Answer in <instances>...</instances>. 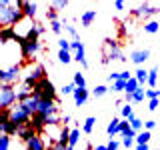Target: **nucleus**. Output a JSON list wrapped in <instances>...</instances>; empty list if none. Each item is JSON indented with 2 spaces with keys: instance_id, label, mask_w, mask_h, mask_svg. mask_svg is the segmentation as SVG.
<instances>
[{
  "instance_id": "39448f33",
  "label": "nucleus",
  "mask_w": 160,
  "mask_h": 150,
  "mask_svg": "<svg viewBox=\"0 0 160 150\" xmlns=\"http://www.w3.org/2000/svg\"><path fill=\"white\" fill-rule=\"evenodd\" d=\"M16 102H18V98H16V84L0 82V110L14 106Z\"/></svg>"
},
{
  "instance_id": "8fccbe9b",
  "label": "nucleus",
  "mask_w": 160,
  "mask_h": 150,
  "mask_svg": "<svg viewBox=\"0 0 160 150\" xmlns=\"http://www.w3.org/2000/svg\"><path fill=\"white\" fill-rule=\"evenodd\" d=\"M120 78V72H110L108 74V80H110V82H114V80H118Z\"/></svg>"
},
{
  "instance_id": "a878e982",
  "label": "nucleus",
  "mask_w": 160,
  "mask_h": 150,
  "mask_svg": "<svg viewBox=\"0 0 160 150\" xmlns=\"http://www.w3.org/2000/svg\"><path fill=\"white\" fill-rule=\"evenodd\" d=\"M158 30H160V22H158V20H146V22H144V32L156 34Z\"/></svg>"
},
{
  "instance_id": "ddd939ff",
  "label": "nucleus",
  "mask_w": 160,
  "mask_h": 150,
  "mask_svg": "<svg viewBox=\"0 0 160 150\" xmlns=\"http://www.w3.org/2000/svg\"><path fill=\"white\" fill-rule=\"evenodd\" d=\"M34 134H38L36 130H34V126L32 124H22V126H18V130H16V138L18 140H22V142H26V140H30L34 136Z\"/></svg>"
},
{
  "instance_id": "c03bdc74",
  "label": "nucleus",
  "mask_w": 160,
  "mask_h": 150,
  "mask_svg": "<svg viewBox=\"0 0 160 150\" xmlns=\"http://www.w3.org/2000/svg\"><path fill=\"white\" fill-rule=\"evenodd\" d=\"M70 44H72V40H66V38H60V40H58V48L70 50Z\"/></svg>"
},
{
  "instance_id": "864d4df0",
  "label": "nucleus",
  "mask_w": 160,
  "mask_h": 150,
  "mask_svg": "<svg viewBox=\"0 0 160 150\" xmlns=\"http://www.w3.org/2000/svg\"><path fill=\"white\" fill-rule=\"evenodd\" d=\"M124 102H126V100H124V98H118L116 102H114V106H116V108H122V104H124Z\"/></svg>"
},
{
  "instance_id": "c9c22d12",
  "label": "nucleus",
  "mask_w": 160,
  "mask_h": 150,
  "mask_svg": "<svg viewBox=\"0 0 160 150\" xmlns=\"http://www.w3.org/2000/svg\"><path fill=\"white\" fill-rule=\"evenodd\" d=\"M74 90H76V82H74V80H72V82L64 84V86L60 88V92H62L64 96H72V94H74Z\"/></svg>"
},
{
  "instance_id": "72a5a7b5",
  "label": "nucleus",
  "mask_w": 160,
  "mask_h": 150,
  "mask_svg": "<svg viewBox=\"0 0 160 150\" xmlns=\"http://www.w3.org/2000/svg\"><path fill=\"white\" fill-rule=\"evenodd\" d=\"M158 72H160V68L148 70V86H156L158 84Z\"/></svg>"
},
{
  "instance_id": "4c0bfd02",
  "label": "nucleus",
  "mask_w": 160,
  "mask_h": 150,
  "mask_svg": "<svg viewBox=\"0 0 160 150\" xmlns=\"http://www.w3.org/2000/svg\"><path fill=\"white\" fill-rule=\"evenodd\" d=\"M128 120H130V126H132L134 130H136V132H140V130L144 128V122H142V120H140V118L136 116V114H134L132 118H128Z\"/></svg>"
},
{
  "instance_id": "13d9d810",
  "label": "nucleus",
  "mask_w": 160,
  "mask_h": 150,
  "mask_svg": "<svg viewBox=\"0 0 160 150\" xmlns=\"http://www.w3.org/2000/svg\"><path fill=\"white\" fill-rule=\"evenodd\" d=\"M158 68H160V66H158Z\"/></svg>"
},
{
  "instance_id": "aec40b11",
  "label": "nucleus",
  "mask_w": 160,
  "mask_h": 150,
  "mask_svg": "<svg viewBox=\"0 0 160 150\" xmlns=\"http://www.w3.org/2000/svg\"><path fill=\"white\" fill-rule=\"evenodd\" d=\"M96 20V10H86V12H82L80 14V24L82 26H92V22Z\"/></svg>"
},
{
  "instance_id": "dca6fc26",
  "label": "nucleus",
  "mask_w": 160,
  "mask_h": 150,
  "mask_svg": "<svg viewBox=\"0 0 160 150\" xmlns=\"http://www.w3.org/2000/svg\"><path fill=\"white\" fill-rule=\"evenodd\" d=\"M120 122H122V116H114L112 120L108 122V126H106V134H108V138H114V136H120Z\"/></svg>"
},
{
  "instance_id": "58836bf2",
  "label": "nucleus",
  "mask_w": 160,
  "mask_h": 150,
  "mask_svg": "<svg viewBox=\"0 0 160 150\" xmlns=\"http://www.w3.org/2000/svg\"><path fill=\"white\" fill-rule=\"evenodd\" d=\"M58 18H60V12H58L56 8L50 6V8L46 10V20H48V22H52V20H58Z\"/></svg>"
},
{
  "instance_id": "a211bd4d",
  "label": "nucleus",
  "mask_w": 160,
  "mask_h": 150,
  "mask_svg": "<svg viewBox=\"0 0 160 150\" xmlns=\"http://www.w3.org/2000/svg\"><path fill=\"white\" fill-rule=\"evenodd\" d=\"M32 84H28V82H20V84H16V98H18V102L20 100H24L26 96H30V94H32Z\"/></svg>"
},
{
  "instance_id": "0eeeda50",
  "label": "nucleus",
  "mask_w": 160,
  "mask_h": 150,
  "mask_svg": "<svg viewBox=\"0 0 160 150\" xmlns=\"http://www.w3.org/2000/svg\"><path fill=\"white\" fill-rule=\"evenodd\" d=\"M158 12H160L158 6H150L146 0H144L140 6H136V8L130 10V16H132V18H138V20H150L152 16H156Z\"/></svg>"
},
{
  "instance_id": "3c124183",
  "label": "nucleus",
  "mask_w": 160,
  "mask_h": 150,
  "mask_svg": "<svg viewBox=\"0 0 160 150\" xmlns=\"http://www.w3.org/2000/svg\"><path fill=\"white\" fill-rule=\"evenodd\" d=\"M120 78H124V80H130V78H132V74H130L128 70H122V72H120Z\"/></svg>"
},
{
  "instance_id": "49530a36",
  "label": "nucleus",
  "mask_w": 160,
  "mask_h": 150,
  "mask_svg": "<svg viewBox=\"0 0 160 150\" xmlns=\"http://www.w3.org/2000/svg\"><path fill=\"white\" fill-rule=\"evenodd\" d=\"M156 120H146V122H144V128H146V130H154V128H156Z\"/></svg>"
},
{
  "instance_id": "7c9ffc66",
  "label": "nucleus",
  "mask_w": 160,
  "mask_h": 150,
  "mask_svg": "<svg viewBox=\"0 0 160 150\" xmlns=\"http://www.w3.org/2000/svg\"><path fill=\"white\" fill-rule=\"evenodd\" d=\"M108 92H110V88L106 86V84H98V86H94V90H92L94 98H102V96H106Z\"/></svg>"
},
{
  "instance_id": "f3484780",
  "label": "nucleus",
  "mask_w": 160,
  "mask_h": 150,
  "mask_svg": "<svg viewBox=\"0 0 160 150\" xmlns=\"http://www.w3.org/2000/svg\"><path fill=\"white\" fill-rule=\"evenodd\" d=\"M30 124L34 126V130H36V132H44V128H46V116H44L42 112L32 114V118H30Z\"/></svg>"
},
{
  "instance_id": "f257e3e1",
  "label": "nucleus",
  "mask_w": 160,
  "mask_h": 150,
  "mask_svg": "<svg viewBox=\"0 0 160 150\" xmlns=\"http://www.w3.org/2000/svg\"><path fill=\"white\" fill-rule=\"evenodd\" d=\"M24 16V10L14 6V4H0V24L2 26H16V24L20 22Z\"/></svg>"
},
{
  "instance_id": "c85d7f7f",
  "label": "nucleus",
  "mask_w": 160,
  "mask_h": 150,
  "mask_svg": "<svg viewBox=\"0 0 160 150\" xmlns=\"http://www.w3.org/2000/svg\"><path fill=\"white\" fill-rule=\"evenodd\" d=\"M58 60H60L62 64H70V62L74 60V56L70 54V50H64V48H60V50H58Z\"/></svg>"
},
{
  "instance_id": "e433bc0d",
  "label": "nucleus",
  "mask_w": 160,
  "mask_h": 150,
  "mask_svg": "<svg viewBox=\"0 0 160 150\" xmlns=\"http://www.w3.org/2000/svg\"><path fill=\"white\" fill-rule=\"evenodd\" d=\"M50 30H52L54 34H62L64 32V24H62V20H52V22H50Z\"/></svg>"
},
{
  "instance_id": "4be33fe9",
  "label": "nucleus",
  "mask_w": 160,
  "mask_h": 150,
  "mask_svg": "<svg viewBox=\"0 0 160 150\" xmlns=\"http://www.w3.org/2000/svg\"><path fill=\"white\" fill-rule=\"evenodd\" d=\"M74 60L80 64L82 68H88V60H86V48H84V44L80 46L76 52H74Z\"/></svg>"
},
{
  "instance_id": "5fc2aeb1",
  "label": "nucleus",
  "mask_w": 160,
  "mask_h": 150,
  "mask_svg": "<svg viewBox=\"0 0 160 150\" xmlns=\"http://www.w3.org/2000/svg\"><path fill=\"white\" fill-rule=\"evenodd\" d=\"M96 150H108V144H96Z\"/></svg>"
},
{
  "instance_id": "423d86ee",
  "label": "nucleus",
  "mask_w": 160,
  "mask_h": 150,
  "mask_svg": "<svg viewBox=\"0 0 160 150\" xmlns=\"http://www.w3.org/2000/svg\"><path fill=\"white\" fill-rule=\"evenodd\" d=\"M104 56H108L110 60H118V62H126V54H124L122 46L118 44V40L106 38L104 40Z\"/></svg>"
},
{
  "instance_id": "473e14b6",
  "label": "nucleus",
  "mask_w": 160,
  "mask_h": 150,
  "mask_svg": "<svg viewBox=\"0 0 160 150\" xmlns=\"http://www.w3.org/2000/svg\"><path fill=\"white\" fill-rule=\"evenodd\" d=\"M144 98H146V90H144V86H140L136 92L132 94V104H140V102H144Z\"/></svg>"
},
{
  "instance_id": "a19ab883",
  "label": "nucleus",
  "mask_w": 160,
  "mask_h": 150,
  "mask_svg": "<svg viewBox=\"0 0 160 150\" xmlns=\"http://www.w3.org/2000/svg\"><path fill=\"white\" fill-rule=\"evenodd\" d=\"M158 104H160V96L158 98H148V110H150V112L158 110Z\"/></svg>"
},
{
  "instance_id": "a18cd8bd",
  "label": "nucleus",
  "mask_w": 160,
  "mask_h": 150,
  "mask_svg": "<svg viewBox=\"0 0 160 150\" xmlns=\"http://www.w3.org/2000/svg\"><path fill=\"white\" fill-rule=\"evenodd\" d=\"M122 146V142H118V140H114V138H110V142H108V150H116Z\"/></svg>"
},
{
  "instance_id": "20e7f679",
  "label": "nucleus",
  "mask_w": 160,
  "mask_h": 150,
  "mask_svg": "<svg viewBox=\"0 0 160 150\" xmlns=\"http://www.w3.org/2000/svg\"><path fill=\"white\" fill-rule=\"evenodd\" d=\"M42 50V42L40 38H22L20 40V52H22L24 60H34Z\"/></svg>"
},
{
  "instance_id": "2f4dec72",
  "label": "nucleus",
  "mask_w": 160,
  "mask_h": 150,
  "mask_svg": "<svg viewBox=\"0 0 160 150\" xmlns=\"http://www.w3.org/2000/svg\"><path fill=\"white\" fill-rule=\"evenodd\" d=\"M134 76L138 78V82L142 84V86H144V84H148V70H146V68H142V66H140V68L136 70V72H134Z\"/></svg>"
},
{
  "instance_id": "2eb2a0df",
  "label": "nucleus",
  "mask_w": 160,
  "mask_h": 150,
  "mask_svg": "<svg viewBox=\"0 0 160 150\" xmlns=\"http://www.w3.org/2000/svg\"><path fill=\"white\" fill-rule=\"evenodd\" d=\"M72 98H74V106H78V108L84 106V104L88 102V88L86 86H76Z\"/></svg>"
},
{
  "instance_id": "9b49d317",
  "label": "nucleus",
  "mask_w": 160,
  "mask_h": 150,
  "mask_svg": "<svg viewBox=\"0 0 160 150\" xmlns=\"http://www.w3.org/2000/svg\"><path fill=\"white\" fill-rule=\"evenodd\" d=\"M58 104L56 100H46V98H40L38 102V112H42L44 116H50V114H56L58 112Z\"/></svg>"
},
{
  "instance_id": "b1692460",
  "label": "nucleus",
  "mask_w": 160,
  "mask_h": 150,
  "mask_svg": "<svg viewBox=\"0 0 160 150\" xmlns=\"http://www.w3.org/2000/svg\"><path fill=\"white\" fill-rule=\"evenodd\" d=\"M94 126H96V118H94V116H88L86 120H84V124H82V132L90 136V134L94 132Z\"/></svg>"
},
{
  "instance_id": "4d7b16f0",
  "label": "nucleus",
  "mask_w": 160,
  "mask_h": 150,
  "mask_svg": "<svg viewBox=\"0 0 160 150\" xmlns=\"http://www.w3.org/2000/svg\"><path fill=\"white\" fill-rule=\"evenodd\" d=\"M0 4H4V6H6V4H12V0H0Z\"/></svg>"
},
{
  "instance_id": "6e6d98bb",
  "label": "nucleus",
  "mask_w": 160,
  "mask_h": 150,
  "mask_svg": "<svg viewBox=\"0 0 160 150\" xmlns=\"http://www.w3.org/2000/svg\"><path fill=\"white\" fill-rule=\"evenodd\" d=\"M136 148L138 150H148V142L146 144H136Z\"/></svg>"
},
{
  "instance_id": "cd10ccee",
  "label": "nucleus",
  "mask_w": 160,
  "mask_h": 150,
  "mask_svg": "<svg viewBox=\"0 0 160 150\" xmlns=\"http://www.w3.org/2000/svg\"><path fill=\"white\" fill-rule=\"evenodd\" d=\"M120 116H122V118H132V116H134L132 102H124V104H122V108H120Z\"/></svg>"
},
{
  "instance_id": "f8f14e48",
  "label": "nucleus",
  "mask_w": 160,
  "mask_h": 150,
  "mask_svg": "<svg viewBox=\"0 0 160 150\" xmlns=\"http://www.w3.org/2000/svg\"><path fill=\"white\" fill-rule=\"evenodd\" d=\"M150 54L152 52H150L148 48H138V50H132V52H130V60H132L134 64H138V66H142V64L150 58Z\"/></svg>"
},
{
  "instance_id": "4468645a",
  "label": "nucleus",
  "mask_w": 160,
  "mask_h": 150,
  "mask_svg": "<svg viewBox=\"0 0 160 150\" xmlns=\"http://www.w3.org/2000/svg\"><path fill=\"white\" fill-rule=\"evenodd\" d=\"M38 102H40V98L36 96V94H30V96H26L24 100H20V104L24 106V110L30 114H36L38 112Z\"/></svg>"
},
{
  "instance_id": "c756f323",
  "label": "nucleus",
  "mask_w": 160,
  "mask_h": 150,
  "mask_svg": "<svg viewBox=\"0 0 160 150\" xmlns=\"http://www.w3.org/2000/svg\"><path fill=\"white\" fill-rule=\"evenodd\" d=\"M150 138H152V134H150V130L142 128V130H140V132L136 134V144H146Z\"/></svg>"
},
{
  "instance_id": "1a4fd4ad",
  "label": "nucleus",
  "mask_w": 160,
  "mask_h": 150,
  "mask_svg": "<svg viewBox=\"0 0 160 150\" xmlns=\"http://www.w3.org/2000/svg\"><path fill=\"white\" fill-rule=\"evenodd\" d=\"M44 76H46V68H44L42 64H32V66L22 74V80L34 86V84H36L40 78H44Z\"/></svg>"
},
{
  "instance_id": "de8ad7c7",
  "label": "nucleus",
  "mask_w": 160,
  "mask_h": 150,
  "mask_svg": "<svg viewBox=\"0 0 160 150\" xmlns=\"http://www.w3.org/2000/svg\"><path fill=\"white\" fill-rule=\"evenodd\" d=\"M122 146L124 148H132L134 146V138H122Z\"/></svg>"
},
{
  "instance_id": "5701e85b",
  "label": "nucleus",
  "mask_w": 160,
  "mask_h": 150,
  "mask_svg": "<svg viewBox=\"0 0 160 150\" xmlns=\"http://www.w3.org/2000/svg\"><path fill=\"white\" fill-rule=\"evenodd\" d=\"M78 142H80V128H72L70 130V138H68V148L74 150L78 146Z\"/></svg>"
},
{
  "instance_id": "6ab92c4d",
  "label": "nucleus",
  "mask_w": 160,
  "mask_h": 150,
  "mask_svg": "<svg viewBox=\"0 0 160 150\" xmlns=\"http://www.w3.org/2000/svg\"><path fill=\"white\" fill-rule=\"evenodd\" d=\"M22 10H24V16L26 18H36V14H38V4H36V0H24V6H22Z\"/></svg>"
},
{
  "instance_id": "37998d69",
  "label": "nucleus",
  "mask_w": 160,
  "mask_h": 150,
  "mask_svg": "<svg viewBox=\"0 0 160 150\" xmlns=\"http://www.w3.org/2000/svg\"><path fill=\"white\" fill-rule=\"evenodd\" d=\"M160 96V90H156V86H150L146 90V98H158Z\"/></svg>"
},
{
  "instance_id": "7ed1b4c3",
  "label": "nucleus",
  "mask_w": 160,
  "mask_h": 150,
  "mask_svg": "<svg viewBox=\"0 0 160 150\" xmlns=\"http://www.w3.org/2000/svg\"><path fill=\"white\" fill-rule=\"evenodd\" d=\"M22 62L10 64V66H2L0 70V82L4 84H18L20 78H22Z\"/></svg>"
},
{
  "instance_id": "09e8293b",
  "label": "nucleus",
  "mask_w": 160,
  "mask_h": 150,
  "mask_svg": "<svg viewBox=\"0 0 160 150\" xmlns=\"http://www.w3.org/2000/svg\"><path fill=\"white\" fill-rule=\"evenodd\" d=\"M124 6H126V0H114V8L116 10H124Z\"/></svg>"
},
{
  "instance_id": "bb28decb",
  "label": "nucleus",
  "mask_w": 160,
  "mask_h": 150,
  "mask_svg": "<svg viewBox=\"0 0 160 150\" xmlns=\"http://www.w3.org/2000/svg\"><path fill=\"white\" fill-rule=\"evenodd\" d=\"M126 82L128 80H124V78H118V80H114L112 82V92H116V94H120V92H124V90H126Z\"/></svg>"
},
{
  "instance_id": "9d476101",
  "label": "nucleus",
  "mask_w": 160,
  "mask_h": 150,
  "mask_svg": "<svg viewBox=\"0 0 160 150\" xmlns=\"http://www.w3.org/2000/svg\"><path fill=\"white\" fill-rule=\"evenodd\" d=\"M48 146H50V144H48V140L44 138L42 132L34 134L30 140H26V142H24V148H28V150H46Z\"/></svg>"
},
{
  "instance_id": "f03ea898",
  "label": "nucleus",
  "mask_w": 160,
  "mask_h": 150,
  "mask_svg": "<svg viewBox=\"0 0 160 150\" xmlns=\"http://www.w3.org/2000/svg\"><path fill=\"white\" fill-rule=\"evenodd\" d=\"M32 94H36L38 98H46V100H56V102H60L58 96H56V88H54V84L50 82V80L44 76L40 78L36 84H34L32 88Z\"/></svg>"
},
{
  "instance_id": "79ce46f5",
  "label": "nucleus",
  "mask_w": 160,
  "mask_h": 150,
  "mask_svg": "<svg viewBox=\"0 0 160 150\" xmlns=\"http://www.w3.org/2000/svg\"><path fill=\"white\" fill-rule=\"evenodd\" d=\"M128 26H130V24H128V20L120 22V28H118V30H120V36H122V38H126V36H128V30H130Z\"/></svg>"
},
{
  "instance_id": "412c9836",
  "label": "nucleus",
  "mask_w": 160,
  "mask_h": 150,
  "mask_svg": "<svg viewBox=\"0 0 160 150\" xmlns=\"http://www.w3.org/2000/svg\"><path fill=\"white\" fill-rule=\"evenodd\" d=\"M44 24H40V22H32V26H30L28 30V34H26V38H40L44 34Z\"/></svg>"
},
{
  "instance_id": "f704fd0d",
  "label": "nucleus",
  "mask_w": 160,
  "mask_h": 150,
  "mask_svg": "<svg viewBox=\"0 0 160 150\" xmlns=\"http://www.w3.org/2000/svg\"><path fill=\"white\" fill-rule=\"evenodd\" d=\"M48 2H50V6H52V8H56L58 12H64V8L68 6V2H70V0H48Z\"/></svg>"
},
{
  "instance_id": "6e6552de",
  "label": "nucleus",
  "mask_w": 160,
  "mask_h": 150,
  "mask_svg": "<svg viewBox=\"0 0 160 150\" xmlns=\"http://www.w3.org/2000/svg\"><path fill=\"white\" fill-rule=\"evenodd\" d=\"M8 112H10V120H12L14 124H18V126H22V124H28L30 118H32V114L26 112V110H24V106H22L20 102H16L14 106H10Z\"/></svg>"
},
{
  "instance_id": "603ef678",
  "label": "nucleus",
  "mask_w": 160,
  "mask_h": 150,
  "mask_svg": "<svg viewBox=\"0 0 160 150\" xmlns=\"http://www.w3.org/2000/svg\"><path fill=\"white\" fill-rule=\"evenodd\" d=\"M70 122H72V116H70V114H64V116H62V124H66V126H68Z\"/></svg>"
},
{
  "instance_id": "ea45409f",
  "label": "nucleus",
  "mask_w": 160,
  "mask_h": 150,
  "mask_svg": "<svg viewBox=\"0 0 160 150\" xmlns=\"http://www.w3.org/2000/svg\"><path fill=\"white\" fill-rule=\"evenodd\" d=\"M72 80L76 82V86H86V78H84V74H80V72H74Z\"/></svg>"
},
{
  "instance_id": "393cba45",
  "label": "nucleus",
  "mask_w": 160,
  "mask_h": 150,
  "mask_svg": "<svg viewBox=\"0 0 160 150\" xmlns=\"http://www.w3.org/2000/svg\"><path fill=\"white\" fill-rule=\"evenodd\" d=\"M10 146H12V134L0 132V150H8Z\"/></svg>"
}]
</instances>
